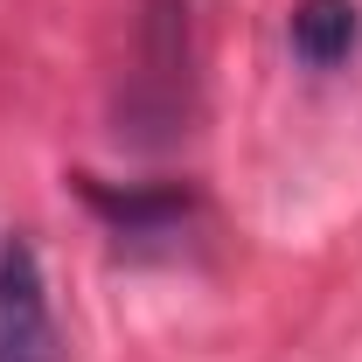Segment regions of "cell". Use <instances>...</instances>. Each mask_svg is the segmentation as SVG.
Instances as JSON below:
<instances>
[{
	"label": "cell",
	"instance_id": "obj_2",
	"mask_svg": "<svg viewBox=\"0 0 362 362\" xmlns=\"http://www.w3.org/2000/svg\"><path fill=\"white\" fill-rule=\"evenodd\" d=\"M0 362H56V314H49L42 258L21 230L0 237Z\"/></svg>",
	"mask_w": 362,
	"mask_h": 362
},
{
	"label": "cell",
	"instance_id": "obj_4",
	"mask_svg": "<svg viewBox=\"0 0 362 362\" xmlns=\"http://www.w3.org/2000/svg\"><path fill=\"white\" fill-rule=\"evenodd\" d=\"M286 42H293V56L307 70H341L362 42V7L356 0H293Z\"/></svg>",
	"mask_w": 362,
	"mask_h": 362
},
{
	"label": "cell",
	"instance_id": "obj_3",
	"mask_svg": "<svg viewBox=\"0 0 362 362\" xmlns=\"http://www.w3.org/2000/svg\"><path fill=\"white\" fill-rule=\"evenodd\" d=\"M77 195L98 209V223L119 237V251H175L195 223V195L188 188H112L98 175H77Z\"/></svg>",
	"mask_w": 362,
	"mask_h": 362
},
{
	"label": "cell",
	"instance_id": "obj_1",
	"mask_svg": "<svg viewBox=\"0 0 362 362\" xmlns=\"http://www.w3.org/2000/svg\"><path fill=\"white\" fill-rule=\"evenodd\" d=\"M119 139L168 146L188 119V0H146L139 21V77L119 105Z\"/></svg>",
	"mask_w": 362,
	"mask_h": 362
}]
</instances>
